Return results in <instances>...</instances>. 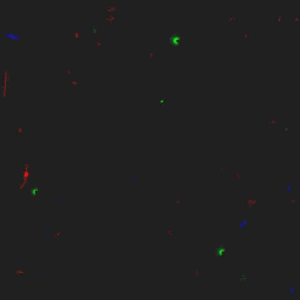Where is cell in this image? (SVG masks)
I'll list each match as a JSON object with an SVG mask.
<instances>
[{"instance_id":"cell-1","label":"cell","mask_w":300,"mask_h":300,"mask_svg":"<svg viewBox=\"0 0 300 300\" xmlns=\"http://www.w3.org/2000/svg\"><path fill=\"white\" fill-rule=\"evenodd\" d=\"M212 251H213V256H215V258H217V259H222L227 252H229V246L224 243V242H219V243H217L216 244V246L212 249Z\"/></svg>"},{"instance_id":"cell-2","label":"cell","mask_w":300,"mask_h":300,"mask_svg":"<svg viewBox=\"0 0 300 300\" xmlns=\"http://www.w3.org/2000/svg\"><path fill=\"white\" fill-rule=\"evenodd\" d=\"M42 192L41 188H39L37 184H32L30 188L27 190V193H26V197L27 198H30V199H35L40 193Z\"/></svg>"},{"instance_id":"cell-3","label":"cell","mask_w":300,"mask_h":300,"mask_svg":"<svg viewBox=\"0 0 300 300\" xmlns=\"http://www.w3.org/2000/svg\"><path fill=\"white\" fill-rule=\"evenodd\" d=\"M13 274L15 277H18L19 279H24L26 277V272H27V269L26 267H18V269H14L13 271Z\"/></svg>"},{"instance_id":"cell-4","label":"cell","mask_w":300,"mask_h":300,"mask_svg":"<svg viewBox=\"0 0 300 300\" xmlns=\"http://www.w3.org/2000/svg\"><path fill=\"white\" fill-rule=\"evenodd\" d=\"M191 271H192V274H193L195 277H199V276H202V274L204 273V270H203V269H196V267H193Z\"/></svg>"},{"instance_id":"cell-5","label":"cell","mask_w":300,"mask_h":300,"mask_svg":"<svg viewBox=\"0 0 300 300\" xmlns=\"http://www.w3.org/2000/svg\"><path fill=\"white\" fill-rule=\"evenodd\" d=\"M156 101H157V103H158V105L163 106V105H165V103H166V101H168V100H166L165 97H163V96H159V97L156 100Z\"/></svg>"},{"instance_id":"cell-6","label":"cell","mask_w":300,"mask_h":300,"mask_svg":"<svg viewBox=\"0 0 300 300\" xmlns=\"http://www.w3.org/2000/svg\"><path fill=\"white\" fill-rule=\"evenodd\" d=\"M63 198V193H61V192H58V193H55L54 195V202L55 203H58L60 199H62Z\"/></svg>"},{"instance_id":"cell-7","label":"cell","mask_w":300,"mask_h":300,"mask_svg":"<svg viewBox=\"0 0 300 300\" xmlns=\"http://www.w3.org/2000/svg\"><path fill=\"white\" fill-rule=\"evenodd\" d=\"M53 236H54V239H59L61 236V231H53Z\"/></svg>"},{"instance_id":"cell-8","label":"cell","mask_w":300,"mask_h":300,"mask_svg":"<svg viewBox=\"0 0 300 300\" xmlns=\"http://www.w3.org/2000/svg\"><path fill=\"white\" fill-rule=\"evenodd\" d=\"M51 236H52V231L51 230L44 231V237H51Z\"/></svg>"},{"instance_id":"cell-9","label":"cell","mask_w":300,"mask_h":300,"mask_svg":"<svg viewBox=\"0 0 300 300\" xmlns=\"http://www.w3.org/2000/svg\"><path fill=\"white\" fill-rule=\"evenodd\" d=\"M69 85H71V87H79V81H71L69 82Z\"/></svg>"},{"instance_id":"cell-10","label":"cell","mask_w":300,"mask_h":300,"mask_svg":"<svg viewBox=\"0 0 300 300\" xmlns=\"http://www.w3.org/2000/svg\"><path fill=\"white\" fill-rule=\"evenodd\" d=\"M137 181H139L137 175H136V176H131V177H130V179H129V182H130V183H131V182L134 183V182H137Z\"/></svg>"},{"instance_id":"cell-11","label":"cell","mask_w":300,"mask_h":300,"mask_svg":"<svg viewBox=\"0 0 300 300\" xmlns=\"http://www.w3.org/2000/svg\"><path fill=\"white\" fill-rule=\"evenodd\" d=\"M166 235L173 236V230H171V229H168V231H166Z\"/></svg>"},{"instance_id":"cell-12","label":"cell","mask_w":300,"mask_h":300,"mask_svg":"<svg viewBox=\"0 0 300 300\" xmlns=\"http://www.w3.org/2000/svg\"><path fill=\"white\" fill-rule=\"evenodd\" d=\"M38 274H39L40 277H44V270H42V269L39 270V271H38Z\"/></svg>"}]
</instances>
